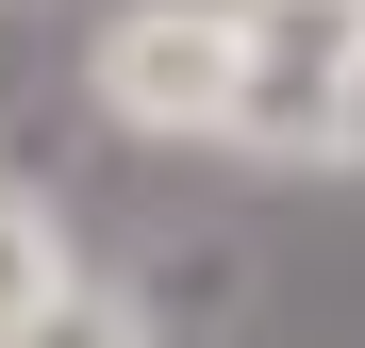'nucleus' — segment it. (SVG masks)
Returning <instances> with one entry per match:
<instances>
[{
  "instance_id": "2",
  "label": "nucleus",
  "mask_w": 365,
  "mask_h": 348,
  "mask_svg": "<svg viewBox=\"0 0 365 348\" xmlns=\"http://www.w3.org/2000/svg\"><path fill=\"white\" fill-rule=\"evenodd\" d=\"M83 100L133 149H216L232 133V0H116L83 33Z\"/></svg>"
},
{
  "instance_id": "3",
  "label": "nucleus",
  "mask_w": 365,
  "mask_h": 348,
  "mask_svg": "<svg viewBox=\"0 0 365 348\" xmlns=\"http://www.w3.org/2000/svg\"><path fill=\"white\" fill-rule=\"evenodd\" d=\"M67 282H83V232H67V199L0 166V332H34L50 299H67Z\"/></svg>"
},
{
  "instance_id": "5",
  "label": "nucleus",
  "mask_w": 365,
  "mask_h": 348,
  "mask_svg": "<svg viewBox=\"0 0 365 348\" xmlns=\"http://www.w3.org/2000/svg\"><path fill=\"white\" fill-rule=\"evenodd\" d=\"M332 166H365V83H349V133H332Z\"/></svg>"
},
{
  "instance_id": "4",
  "label": "nucleus",
  "mask_w": 365,
  "mask_h": 348,
  "mask_svg": "<svg viewBox=\"0 0 365 348\" xmlns=\"http://www.w3.org/2000/svg\"><path fill=\"white\" fill-rule=\"evenodd\" d=\"M0 348H166V332H150V299H133V282H100V265H83L67 299H50L34 332H0Z\"/></svg>"
},
{
  "instance_id": "1",
  "label": "nucleus",
  "mask_w": 365,
  "mask_h": 348,
  "mask_svg": "<svg viewBox=\"0 0 365 348\" xmlns=\"http://www.w3.org/2000/svg\"><path fill=\"white\" fill-rule=\"evenodd\" d=\"M365 83V0H232V166H332Z\"/></svg>"
}]
</instances>
